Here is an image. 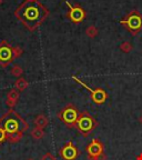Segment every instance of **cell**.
<instances>
[{
  "instance_id": "obj_1",
  "label": "cell",
  "mask_w": 142,
  "mask_h": 160,
  "mask_svg": "<svg viewBox=\"0 0 142 160\" xmlns=\"http://www.w3.org/2000/svg\"><path fill=\"white\" fill-rule=\"evenodd\" d=\"M17 16L29 28L37 26L45 18L46 11L37 1H27L17 12Z\"/></svg>"
},
{
  "instance_id": "obj_2",
  "label": "cell",
  "mask_w": 142,
  "mask_h": 160,
  "mask_svg": "<svg viewBox=\"0 0 142 160\" xmlns=\"http://www.w3.org/2000/svg\"><path fill=\"white\" fill-rule=\"evenodd\" d=\"M27 128V125L25 123L22 119H20L19 116L16 113H11L3 122V129L8 133H15V132H22L23 130Z\"/></svg>"
},
{
  "instance_id": "obj_3",
  "label": "cell",
  "mask_w": 142,
  "mask_h": 160,
  "mask_svg": "<svg viewBox=\"0 0 142 160\" xmlns=\"http://www.w3.org/2000/svg\"><path fill=\"white\" fill-rule=\"evenodd\" d=\"M72 79L76 80L78 83H80V85H82L83 87H85L86 89L88 90V91H90V92L92 93V100L95 101V103H102V102H105V100L107 99V93H105L103 90H101V89H99V90L91 89V88L88 87V86L86 85L85 82H82V81H81L80 79H78L77 77H75V76L72 77Z\"/></svg>"
},
{
  "instance_id": "obj_4",
  "label": "cell",
  "mask_w": 142,
  "mask_h": 160,
  "mask_svg": "<svg viewBox=\"0 0 142 160\" xmlns=\"http://www.w3.org/2000/svg\"><path fill=\"white\" fill-rule=\"evenodd\" d=\"M87 151H88V155L90 156V158L97 157V156L103 153V146L99 140L93 139L91 141V143L87 147Z\"/></svg>"
},
{
  "instance_id": "obj_5",
  "label": "cell",
  "mask_w": 142,
  "mask_h": 160,
  "mask_svg": "<svg viewBox=\"0 0 142 160\" xmlns=\"http://www.w3.org/2000/svg\"><path fill=\"white\" fill-rule=\"evenodd\" d=\"M61 156L66 160H73L77 157V149L71 142H69L62 150H61Z\"/></svg>"
},
{
  "instance_id": "obj_6",
  "label": "cell",
  "mask_w": 142,
  "mask_h": 160,
  "mask_svg": "<svg viewBox=\"0 0 142 160\" xmlns=\"http://www.w3.org/2000/svg\"><path fill=\"white\" fill-rule=\"evenodd\" d=\"M78 127H79L80 130H82L83 132L89 131V130H91L93 127L92 119H91L89 116H83V117H81L78 120Z\"/></svg>"
},
{
  "instance_id": "obj_7",
  "label": "cell",
  "mask_w": 142,
  "mask_h": 160,
  "mask_svg": "<svg viewBox=\"0 0 142 160\" xmlns=\"http://www.w3.org/2000/svg\"><path fill=\"white\" fill-rule=\"evenodd\" d=\"M62 116H63V120H65L66 122H68V123L73 122V121L77 119V111H76L73 108H67V109L63 111Z\"/></svg>"
},
{
  "instance_id": "obj_8",
  "label": "cell",
  "mask_w": 142,
  "mask_h": 160,
  "mask_svg": "<svg viewBox=\"0 0 142 160\" xmlns=\"http://www.w3.org/2000/svg\"><path fill=\"white\" fill-rule=\"evenodd\" d=\"M12 58V50L7 46L0 47V61H9Z\"/></svg>"
},
{
  "instance_id": "obj_9",
  "label": "cell",
  "mask_w": 142,
  "mask_h": 160,
  "mask_svg": "<svg viewBox=\"0 0 142 160\" xmlns=\"http://www.w3.org/2000/svg\"><path fill=\"white\" fill-rule=\"evenodd\" d=\"M83 11L80 8H75V9L71 10V13H70V17L73 21H81L83 19Z\"/></svg>"
},
{
  "instance_id": "obj_10",
  "label": "cell",
  "mask_w": 142,
  "mask_h": 160,
  "mask_svg": "<svg viewBox=\"0 0 142 160\" xmlns=\"http://www.w3.org/2000/svg\"><path fill=\"white\" fill-rule=\"evenodd\" d=\"M35 125L37 128H40V129H43V128L47 127L48 125V118L43 115H39L37 118L35 119Z\"/></svg>"
},
{
  "instance_id": "obj_11",
  "label": "cell",
  "mask_w": 142,
  "mask_h": 160,
  "mask_svg": "<svg viewBox=\"0 0 142 160\" xmlns=\"http://www.w3.org/2000/svg\"><path fill=\"white\" fill-rule=\"evenodd\" d=\"M127 23L130 26V28L137 29V28H139L140 25H141V20H140L139 17H131L129 21H127Z\"/></svg>"
},
{
  "instance_id": "obj_12",
  "label": "cell",
  "mask_w": 142,
  "mask_h": 160,
  "mask_svg": "<svg viewBox=\"0 0 142 160\" xmlns=\"http://www.w3.org/2000/svg\"><path fill=\"white\" fill-rule=\"evenodd\" d=\"M18 97H19V95H18L17 91H16V90H11V91L8 93V103H9V105H13L18 100Z\"/></svg>"
},
{
  "instance_id": "obj_13",
  "label": "cell",
  "mask_w": 142,
  "mask_h": 160,
  "mask_svg": "<svg viewBox=\"0 0 142 160\" xmlns=\"http://www.w3.org/2000/svg\"><path fill=\"white\" fill-rule=\"evenodd\" d=\"M31 136H32L35 139H41V138L45 136V132H43V129H40V128L36 127L35 129L31 131Z\"/></svg>"
},
{
  "instance_id": "obj_14",
  "label": "cell",
  "mask_w": 142,
  "mask_h": 160,
  "mask_svg": "<svg viewBox=\"0 0 142 160\" xmlns=\"http://www.w3.org/2000/svg\"><path fill=\"white\" fill-rule=\"evenodd\" d=\"M27 86H28V82L25 79H19V80H17V82H16V87L19 90H25L26 88H27Z\"/></svg>"
},
{
  "instance_id": "obj_15",
  "label": "cell",
  "mask_w": 142,
  "mask_h": 160,
  "mask_svg": "<svg viewBox=\"0 0 142 160\" xmlns=\"http://www.w3.org/2000/svg\"><path fill=\"white\" fill-rule=\"evenodd\" d=\"M21 138V133L20 132H15V133H10V137H9V139H10V141L11 142H17L18 140Z\"/></svg>"
},
{
  "instance_id": "obj_16",
  "label": "cell",
  "mask_w": 142,
  "mask_h": 160,
  "mask_svg": "<svg viewBox=\"0 0 142 160\" xmlns=\"http://www.w3.org/2000/svg\"><path fill=\"white\" fill-rule=\"evenodd\" d=\"M87 35L89 36V37H91V38L95 37V36L97 35V30H95V27L89 28V29L87 30Z\"/></svg>"
},
{
  "instance_id": "obj_17",
  "label": "cell",
  "mask_w": 142,
  "mask_h": 160,
  "mask_svg": "<svg viewBox=\"0 0 142 160\" xmlns=\"http://www.w3.org/2000/svg\"><path fill=\"white\" fill-rule=\"evenodd\" d=\"M22 73V69L21 68H19L18 66H15V67L12 68V75L13 76H20Z\"/></svg>"
},
{
  "instance_id": "obj_18",
  "label": "cell",
  "mask_w": 142,
  "mask_h": 160,
  "mask_svg": "<svg viewBox=\"0 0 142 160\" xmlns=\"http://www.w3.org/2000/svg\"><path fill=\"white\" fill-rule=\"evenodd\" d=\"M131 45H130L129 42H125V43H122L121 45V49L123 50V51H125V52H129L130 50H131Z\"/></svg>"
},
{
  "instance_id": "obj_19",
  "label": "cell",
  "mask_w": 142,
  "mask_h": 160,
  "mask_svg": "<svg viewBox=\"0 0 142 160\" xmlns=\"http://www.w3.org/2000/svg\"><path fill=\"white\" fill-rule=\"evenodd\" d=\"M105 159H107V156H105V153H101V155L97 156V157L90 158V160H105Z\"/></svg>"
},
{
  "instance_id": "obj_20",
  "label": "cell",
  "mask_w": 142,
  "mask_h": 160,
  "mask_svg": "<svg viewBox=\"0 0 142 160\" xmlns=\"http://www.w3.org/2000/svg\"><path fill=\"white\" fill-rule=\"evenodd\" d=\"M6 139V131L3 128H0V142H2Z\"/></svg>"
},
{
  "instance_id": "obj_21",
  "label": "cell",
  "mask_w": 142,
  "mask_h": 160,
  "mask_svg": "<svg viewBox=\"0 0 142 160\" xmlns=\"http://www.w3.org/2000/svg\"><path fill=\"white\" fill-rule=\"evenodd\" d=\"M41 160H56V158L53 157V156L51 155V153L48 152V153H46V155L43 156L42 159H41Z\"/></svg>"
},
{
  "instance_id": "obj_22",
  "label": "cell",
  "mask_w": 142,
  "mask_h": 160,
  "mask_svg": "<svg viewBox=\"0 0 142 160\" xmlns=\"http://www.w3.org/2000/svg\"><path fill=\"white\" fill-rule=\"evenodd\" d=\"M139 122H140V123H141V125H142V115L140 116V118H139Z\"/></svg>"
},
{
  "instance_id": "obj_23",
  "label": "cell",
  "mask_w": 142,
  "mask_h": 160,
  "mask_svg": "<svg viewBox=\"0 0 142 160\" xmlns=\"http://www.w3.org/2000/svg\"><path fill=\"white\" fill-rule=\"evenodd\" d=\"M1 3H2V0H0V5H1Z\"/></svg>"
},
{
  "instance_id": "obj_24",
  "label": "cell",
  "mask_w": 142,
  "mask_h": 160,
  "mask_svg": "<svg viewBox=\"0 0 142 160\" xmlns=\"http://www.w3.org/2000/svg\"><path fill=\"white\" fill-rule=\"evenodd\" d=\"M28 160H33V159H28Z\"/></svg>"
}]
</instances>
